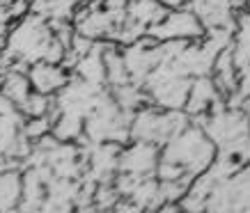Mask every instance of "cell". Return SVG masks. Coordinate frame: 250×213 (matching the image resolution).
Segmentation results:
<instances>
[{
    "mask_svg": "<svg viewBox=\"0 0 250 213\" xmlns=\"http://www.w3.org/2000/svg\"><path fill=\"white\" fill-rule=\"evenodd\" d=\"M163 7L167 9H177V7H188V0H159Z\"/></svg>",
    "mask_w": 250,
    "mask_h": 213,
    "instance_id": "8",
    "label": "cell"
},
{
    "mask_svg": "<svg viewBox=\"0 0 250 213\" xmlns=\"http://www.w3.org/2000/svg\"><path fill=\"white\" fill-rule=\"evenodd\" d=\"M0 92H2L16 108H21V103L28 99V94L32 92L28 71H21V69L0 71Z\"/></svg>",
    "mask_w": 250,
    "mask_h": 213,
    "instance_id": "7",
    "label": "cell"
},
{
    "mask_svg": "<svg viewBox=\"0 0 250 213\" xmlns=\"http://www.w3.org/2000/svg\"><path fill=\"white\" fill-rule=\"evenodd\" d=\"M246 7H248V12H250V0H246Z\"/></svg>",
    "mask_w": 250,
    "mask_h": 213,
    "instance_id": "9",
    "label": "cell"
},
{
    "mask_svg": "<svg viewBox=\"0 0 250 213\" xmlns=\"http://www.w3.org/2000/svg\"><path fill=\"white\" fill-rule=\"evenodd\" d=\"M159 158L177 165L184 174L195 179L197 174H202L213 163L216 145L200 124L190 122L186 129H182L177 136H172L166 145L161 147Z\"/></svg>",
    "mask_w": 250,
    "mask_h": 213,
    "instance_id": "1",
    "label": "cell"
},
{
    "mask_svg": "<svg viewBox=\"0 0 250 213\" xmlns=\"http://www.w3.org/2000/svg\"><path fill=\"white\" fill-rule=\"evenodd\" d=\"M205 23L200 21V16L193 12L190 7H177V9H167L166 16L156 21L154 25L147 28L145 35H149L156 41H174V39H182V41H197V39L205 37Z\"/></svg>",
    "mask_w": 250,
    "mask_h": 213,
    "instance_id": "2",
    "label": "cell"
},
{
    "mask_svg": "<svg viewBox=\"0 0 250 213\" xmlns=\"http://www.w3.org/2000/svg\"><path fill=\"white\" fill-rule=\"evenodd\" d=\"M161 147L152 142H143V140H133L129 147L120 149L117 156V170L124 174H136V176H154L156 165H159Z\"/></svg>",
    "mask_w": 250,
    "mask_h": 213,
    "instance_id": "3",
    "label": "cell"
},
{
    "mask_svg": "<svg viewBox=\"0 0 250 213\" xmlns=\"http://www.w3.org/2000/svg\"><path fill=\"white\" fill-rule=\"evenodd\" d=\"M28 78H30V85L35 92L55 97L71 80V71L62 62L39 60V62H32L30 67H28Z\"/></svg>",
    "mask_w": 250,
    "mask_h": 213,
    "instance_id": "5",
    "label": "cell"
},
{
    "mask_svg": "<svg viewBox=\"0 0 250 213\" xmlns=\"http://www.w3.org/2000/svg\"><path fill=\"white\" fill-rule=\"evenodd\" d=\"M223 103H225V97L218 90V85L211 78V74H202V76L193 78L186 103H184V110H186V115L190 119H195L200 115H207L211 110H216V108H220Z\"/></svg>",
    "mask_w": 250,
    "mask_h": 213,
    "instance_id": "4",
    "label": "cell"
},
{
    "mask_svg": "<svg viewBox=\"0 0 250 213\" xmlns=\"http://www.w3.org/2000/svg\"><path fill=\"white\" fill-rule=\"evenodd\" d=\"M188 7L200 16L205 28H236V12L232 0H188Z\"/></svg>",
    "mask_w": 250,
    "mask_h": 213,
    "instance_id": "6",
    "label": "cell"
}]
</instances>
